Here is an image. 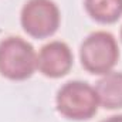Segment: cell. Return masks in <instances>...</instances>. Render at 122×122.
<instances>
[{
    "label": "cell",
    "mask_w": 122,
    "mask_h": 122,
    "mask_svg": "<svg viewBox=\"0 0 122 122\" xmlns=\"http://www.w3.org/2000/svg\"><path fill=\"white\" fill-rule=\"evenodd\" d=\"M121 40H122V29H121Z\"/></svg>",
    "instance_id": "9"
},
{
    "label": "cell",
    "mask_w": 122,
    "mask_h": 122,
    "mask_svg": "<svg viewBox=\"0 0 122 122\" xmlns=\"http://www.w3.org/2000/svg\"><path fill=\"white\" fill-rule=\"evenodd\" d=\"M72 67V53L62 41H51L46 44L37 56V68L50 78L64 77Z\"/></svg>",
    "instance_id": "5"
},
{
    "label": "cell",
    "mask_w": 122,
    "mask_h": 122,
    "mask_svg": "<svg viewBox=\"0 0 122 122\" xmlns=\"http://www.w3.org/2000/svg\"><path fill=\"white\" fill-rule=\"evenodd\" d=\"M99 105L107 109L122 108V72L109 71L95 85Z\"/></svg>",
    "instance_id": "6"
},
{
    "label": "cell",
    "mask_w": 122,
    "mask_h": 122,
    "mask_svg": "<svg viewBox=\"0 0 122 122\" xmlns=\"http://www.w3.org/2000/svg\"><path fill=\"white\" fill-rule=\"evenodd\" d=\"M56 104L62 117L74 121L92 118L99 105L95 88L82 81H70L64 84L57 92Z\"/></svg>",
    "instance_id": "1"
},
{
    "label": "cell",
    "mask_w": 122,
    "mask_h": 122,
    "mask_svg": "<svg viewBox=\"0 0 122 122\" xmlns=\"http://www.w3.org/2000/svg\"><path fill=\"white\" fill-rule=\"evenodd\" d=\"M37 68V56L30 43L20 37H7L0 43V72L9 80L21 81Z\"/></svg>",
    "instance_id": "3"
},
{
    "label": "cell",
    "mask_w": 122,
    "mask_h": 122,
    "mask_svg": "<svg viewBox=\"0 0 122 122\" xmlns=\"http://www.w3.org/2000/svg\"><path fill=\"white\" fill-rule=\"evenodd\" d=\"M84 6L98 23L109 24L122 16V0H84Z\"/></svg>",
    "instance_id": "7"
},
{
    "label": "cell",
    "mask_w": 122,
    "mask_h": 122,
    "mask_svg": "<svg viewBox=\"0 0 122 122\" xmlns=\"http://www.w3.org/2000/svg\"><path fill=\"white\" fill-rule=\"evenodd\" d=\"M101 122H122V115H114V117H111L108 119H104Z\"/></svg>",
    "instance_id": "8"
},
{
    "label": "cell",
    "mask_w": 122,
    "mask_h": 122,
    "mask_svg": "<svg viewBox=\"0 0 122 122\" xmlns=\"http://www.w3.org/2000/svg\"><path fill=\"white\" fill-rule=\"evenodd\" d=\"M23 30L34 38L53 36L60 26V10L51 0H29L21 9Z\"/></svg>",
    "instance_id": "4"
},
{
    "label": "cell",
    "mask_w": 122,
    "mask_h": 122,
    "mask_svg": "<svg viewBox=\"0 0 122 122\" xmlns=\"http://www.w3.org/2000/svg\"><path fill=\"white\" fill-rule=\"evenodd\" d=\"M80 58L82 67L91 74L109 72L119 58L115 37L107 31H95L81 44Z\"/></svg>",
    "instance_id": "2"
}]
</instances>
